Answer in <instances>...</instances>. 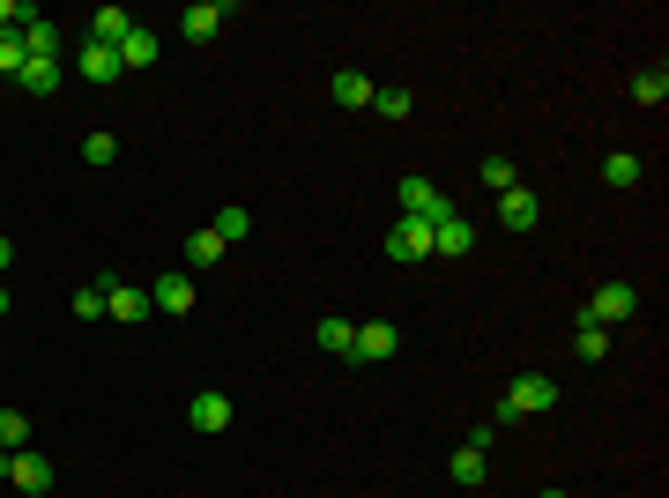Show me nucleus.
Segmentation results:
<instances>
[{
	"instance_id": "f257e3e1",
	"label": "nucleus",
	"mask_w": 669,
	"mask_h": 498,
	"mask_svg": "<svg viewBox=\"0 0 669 498\" xmlns=\"http://www.w3.org/2000/svg\"><path fill=\"white\" fill-rule=\"evenodd\" d=\"M550 409H558V379H544V373L514 379V387L498 395V424H520V417H550Z\"/></svg>"
},
{
	"instance_id": "f03ea898",
	"label": "nucleus",
	"mask_w": 669,
	"mask_h": 498,
	"mask_svg": "<svg viewBox=\"0 0 669 498\" xmlns=\"http://www.w3.org/2000/svg\"><path fill=\"white\" fill-rule=\"evenodd\" d=\"M395 201H402V216H417V224H439V216H454V201H446L424 172H409V179H402V186H395Z\"/></svg>"
},
{
	"instance_id": "7ed1b4c3",
	"label": "nucleus",
	"mask_w": 669,
	"mask_h": 498,
	"mask_svg": "<svg viewBox=\"0 0 669 498\" xmlns=\"http://www.w3.org/2000/svg\"><path fill=\"white\" fill-rule=\"evenodd\" d=\"M395 349H402L395 321H357V335H349V357H357V365H387Z\"/></svg>"
},
{
	"instance_id": "20e7f679",
	"label": "nucleus",
	"mask_w": 669,
	"mask_h": 498,
	"mask_svg": "<svg viewBox=\"0 0 669 498\" xmlns=\"http://www.w3.org/2000/svg\"><path fill=\"white\" fill-rule=\"evenodd\" d=\"M632 313H640V291H632V283H595V298H588V321L595 327L632 321Z\"/></svg>"
},
{
	"instance_id": "39448f33",
	"label": "nucleus",
	"mask_w": 669,
	"mask_h": 498,
	"mask_svg": "<svg viewBox=\"0 0 669 498\" xmlns=\"http://www.w3.org/2000/svg\"><path fill=\"white\" fill-rule=\"evenodd\" d=\"M387 261H432V224L402 216V224L387 231Z\"/></svg>"
},
{
	"instance_id": "423d86ee",
	"label": "nucleus",
	"mask_w": 669,
	"mask_h": 498,
	"mask_svg": "<svg viewBox=\"0 0 669 498\" xmlns=\"http://www.w3.org/2000/svg\"><path fill=\"white\" fill-rule=\"evenodd\" d=\"M104 313H112V321H149L156 305H149L142 283H120V275H112V283H104Z\"/></svg>"
},
{
	"instance_id": "0eeeda50",
	"label": "nucleus",
	"mask_w": 669,
	"mask_h": 498,
	"mask_svg": "<svg viewBox=\"0 0 669 498\" xmlns=\"http://www.w3.org/2000/svg\"><path fill=\"white\" fill-rule=\"evenodd\" d=\"M223 16H231L223 0H194V8L179 16V38H186V45H209V38H216V30H223Z\"/></svg>"
},
{
	"instance_id": "6e6552de",
	"label": "nucleus",
	"mask_w": 669,
	"mask_h": 498,
	"mask_svg": "<svg viewBox=\"0 0 669 498\" xmlns=\"http://www.w3.org/2000/svg\"><path fill=\"white\" fill-rule=\"evenodd\" d=\"M186 424H194V431H231V395L201 387V395L186 402Z\"/></svg>"
},
{
	"instance_id": "1a4fd4ad",
	"label": "nucleus",
	"mask_w": 669,
	"mask_h": 498,
	"mask_svg": "<svg viewBox=\"0 0 669 498\" xmlns=\"http://www.w3.org/2000/svg\"><path fill=\"white\" fill-rule=\"evenodd\" d=\"M536 216H544L536 186H514V194H498V224H506V231H536Z\"/></svg>"
},
{
	"instance_id": "9d476101",
	"label": "nucleus",
	"mask_w": 669,
	"mask_h": 498,
	"mask_svg": "<svg viewBox=\"0 0 669 498\" xmlns=\"http://www.w3.org/2000/svg\"><path fill=\"white\" fill-rule=\"evenodd\" d=\"M8 484H16V491H52V461L45 454H8Z\"/></svg>"
},
{
	"instance_id": "9b49d317",
	"label": "nucleus",
	"mask_w": 669,
	"mask_h": 498,
	"mask_svg": "<svg viewBox=\"0 0 669 498\" xmlns=\"http://www.w3.org/2000/svg\"><path fill=\"white\" fill-rule=\"evenodd\" d=\"M82 30H90L82 45H112V52H120V38L134 30V16H126V8H90V23H82Z\"/></svg>"
},
{
	"instance_id": "f8f14e48",
	"label": "nucleus",
	"mask_w": 669,
	"mask_h": 498,
	"mask_svg": "<svg viewBox=\"0 0 669 498\" xmlns=\"http://www.w3.org/2000/svg\"><path fill=\"white\" fill-rule=\"evenodd\" d=\"M469 246H476V231L462 224V216H439V224H432V261H462Z\"/></svg>"
},
{
	"instance_id": "ddd939ff",
	"label": "nucleus",
	"mask_w": 669,
	"mask_h": 498,
	"mask_svg": "<svg viewBox=\"0 0 669 498\" xmlns=\"http://www.w3.org/2000/svg\"><path fill=\"white\" fill-rule=\"evenodd\" d=\"M149 305H156V313H194V283H186V275H156V283H149Z\"/></svg>"
},
{
	"instance_id": "4468645a",
	"label": "nucleus",
	"mask_w": 669,
	"mask_h": 498,
	"mask_svg": "<svg viewBox=\"0 0 669 498\" xmlns=\"http://www.w3.org/2000/svg\"><path fill=\"white\" fill-rule=\"evenodd\" d=\"M446 476H454L462 491H484V476H491V454H484V447H454V461H446Z\"/></svg>"
},
{
	"instance_id": "2eb2a0df",
	"label": "nucleus",
	"mask_w": 669,
	"mask_h": 498,
	"mask_svg": "<svg viewBox=\"0 0 669 498\" xmlns=\"http://www.w3.org/2000/svg\"><path fill=\"white\" fill-rule=\"evenodd\" d=\"M640 179H647V164L632 150H610V156H602V186H610V194H632Z\"/></svg>"
},
{
	"instance_id": "dca6fc26",
	"label": "nucleus",
	"mask_w": 669,
	"mask_h": 498,
	"mask_svg": "<svg viewBox=\"0 0 669 498\" xmlns=\"http://www.w3.org/2000/svg\"><path fill=\"white\" fill-rule=\"evenodd\" d=\"M156 52H164V38H156L149 23H134L120 38V68H156Z\"/></svg>"
},
{
	"instance_id": "f3484780",
	"label": "nucleus",
	"mask_w": 669,
	"mask_h": 498,
	"mask_svg": "<svg viewBox=\"0 0 669 498\" xmlns=\"http://www.w3.org/2000/svg\"><path fill=\"white\" fill-rule=\"evenodd\" d=\"M327 90H335V104H343V112H372V90H379V82L357 75V68H343V75L327 82Z\"/></svg>"
},
{
	"instance_id": "a211bd4d",
	"label": "nucleus",
	"mask_w": 669,
	"mask_h": 498,
	"mask_svg": "<svg viewBox=\"0 0 669 498\" xmlns=\"http://www.w3.org/2000/svg\"><path fill=\"white\" fill-rule=\"evenodd\" d=\"M209 231H216L223 246H246V238H253V209H239V201H223V209H216V224H209Z\"/></svg>"
},
{
	"instance_id": "6ab92c4d",
	"label": "nucleus",
	"mask_w": 669,
	"mask_h": 498,
	"mask_svg": "<svg viewBox=\"0 0 669 498\" xmlns=\"http://www.w3.org/2000/svg\"><path fill=\"white\" fill-rule=\"evenodd\" d=\"M572 357H580V365H602V357H610V327L580 321V335H572Z\"/></svg>"
},
{
	"instance_id": "aec40b11",
	"label": "nucleus",
	"mask_w": 669,
	"mask_h": 498,
	"mask_svg": "<svg viewBox=\"0 0 669 498\" xmlns=\"http://www.w3.org/2000/svg\"><path fill=\"white\" fill-rule=\"evenodd\" d=\"M82 75H90V82H120L126 68H120V52H112V45H82Z\"/></svg>"
},
{
	"instance_id": "412c9836",
	"label": "nucleus",
	"mask_w": 669,
	"mask_h": 498,
	"mask_svg": "<svg viewBox=\"0 0 669 498\" xmlns=\"http://www.w3.org/2000/svg\"><path fill=\"white\" fill-rule=\"evenodd\" d=\"M476 179H484V186H491V194H514V186H520L514 156H484V164H476Z\"/></svg>"
},
{
	"instance_id": "4be33fe9",
	"label": "nucleus",
	"mask_w": 669,
	"mask_h": 498,
	"mask_svg": "<svg viewBox=\"0 0 669 498\" xmlns=\"http://www.w3.org/2000/svg\"><path fill=\"white\" fill-rule=\"evenodd\" d=\"M30 447V417L23 409H0V454H23Z\"/></svg>"
},
{
	"instance_id": "5701e85b",
	"label": "nucleus",
	"mask_w": 669,
	"mask_h": 498,
	"mask_svg": "<svg viewBox=\"0 0 669 498\" xmlns=\"http://www.w3.org/2000/svg\"><path fill=\"white\" fill-rule=\"evenodd\" d=\"M23 90H38V98H45V90H60V60H23Z\"/></svg>"
},
{
	"instance_id": "b1692460",
	"label": "nucleus",
	"mask_w": 669,
	"mask_h": 498,
	"mask_svg": "<svg viewBox=\"0 0 669 498\" xmlns=\"http://www.w3.org/2000/svg\"><path fill=\"white\" fill-rule=\"evenodd\" d=\"M223 253H231V246H223L216 231H194V238H186V261H194V268H216Z\"/></svg>"
},
{
	"instance_id": "393cba45",
	"label": "nucleus",
	"mask_w": 669,
	"mask_h": 498,
	"mask_svg": "<svg viewBox=\"0 0 669 498\" xmlns=\"http://www.w3.org/2000/svg\"><path fill=\"white\" fill-rule=\"evenodd\" d=\"M349 335H357L349 321H321V327H313V343H321L327 357H349Z\"/></svg>"
},
{
	"instance_id": "a878e982",
	"label": "nucleus",
	"mask_w": 669,
	"mask_h": 498,
	"mask_svg": "<svg viewBox=\"0 0 669 498\" xmlns=\"http://www.w3.org/2000/svg\"><path fill=\"white\" fill-rule=\"evenodd\" d=\"M372 112H379V120H409L417 98H409V90H372Z\"/></svg>"
},
{
	"instance_id": "bb28decb",
	"label": "nucleus",
	"mask_w": 669,
	"mask_h": 498,
	"mask_svg": "<svg viewBox=\"0 0 669 498\" xmlns=\"http://www.w3.org/2000/svg\"><path fill=\"white\" fill-rule=\"evenodd\" d=\"M112 156H120V134H104V126H98V134H82V164H98V172H104Z\"/></svg>"
},
{
	"instance_id": "cd10ccee",
	"label": "nucleus",
	"mask_w": 669,
	"mask_h": 498,
	"mask_svg": "<svg viewBox=\"0 0 669 498\" xmlns=\"http://www.w3.org/2000/svg\"><path fill=\"white\" fill-rule=\"evenodd\" d=\"M23 60H30V52H23V38H16V30H0V75L16 82V75H23Z\"/></svg>"
},
{
	"instance_id": "c85d7f7f",
	"label": "nucleus",
	"mask_w": 669,
	"mask_h": 498,
	"mask_svg": "<svg viewBox=\"0 0 669 498\" xmlns=\"http://www.w3.org/2000/svg\"><path fill=\"white\" fill-rule=\"evenodd\" d=\"M632 98H640V104H662L669 98V75H662V68H647V75L632 82Z\"/></svg>"
},
{
	"instance_id": "c756f323",
	"label": "nucleus",
	"mask_w": 669,
	"mask_h": 498,
	"mask_svg": "<svg viewBox=\"0 0 669 498\" xmlns=\"http://www.w3.org/2000/svg\"><path fill=\"white\" fill-rule=\"evenodd\" d=\"M74 313H82V321H98V313H104V283H90V291H74Z\"/></svg>"
},
{
	"instance_id": "7c9ffc66",
	"label": "nucleus",
	"mask_w": 669,
	"mask_h": 498,
	"mask_svg": "<svg viewBox=\"0 0 669 498\" xmlns=\"http://www.w3.org/2000/svg\"><path fill=\"white\" fill-rule=\"evenodd\" d=\"M0 30H16V0H0Z\"/></svg>"
},
{
	"instance_id": "2f4dec72",
	"label": "nucleus",
	"mask_w": 669,
	"mask_h": 498,
	"mask_svg": "<svg viewBox=\"0 0 669 498\" xmlns=\"http://www.w3.org/2000/svg\"><path fill=\"white\" fill-rule=\"evenodd\" d=\"M8 261H16V246H8V238H0V275H8Z\"/></svg>"
},
{
	"instance_id": "473e14b6",
	"label": "nucleus",
	"mask_w": 669,
	"mask_h": 498,
	"mask_svg": "<svg viewBox=\"0 0 669 498\" xmlns=\"http://www.w3.org/2000/svg\"><path fill=\"white\" fill-rule=\"evenodd\" d=\"M0 484H8V454H0Z\"/></svg>"
},
{
	"instance_id": "72a5a7b5",
	"label": "nucleus",
	"mask_w": 669,
	"mask_h": 498,
	"mask_svg": "<svg viewBox=\"0 0 669 498\" xmlns=\"http://www.w3.org/2000/svg\"><path fill=\"white\" fill-rule=\"evenodd\" d=\"M0 321H8V291H0Z\"/></svg>"
},
{
	"instance_id": "f704fd0d",
	"label": "nucleus",
	"mask_w": 669,
	"mask_h": 498,
	"mask_svg": "<svg viewBox=\"0 0 669 498\" xmlns=\"http://www.w3.org/2000/svg\"><path fill=\"white\" fill-rule=\"evenodd\" d=\"M544 498H566V491H544Z\"/></svg>"
}]
</instances>
